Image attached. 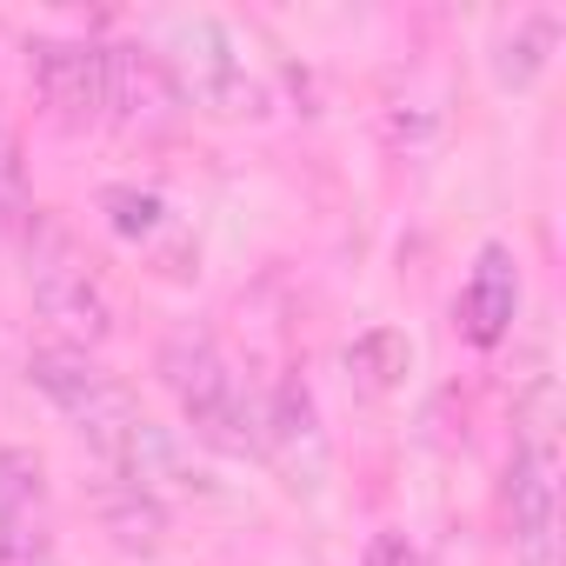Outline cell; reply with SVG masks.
Returning <instances> with one entry per match:
<instances>
[{
    "mask_svg": "<svg viewBox=\"0 0 566 566\" xmlns=\"http://www.w3.org/2000/svg\"><path fill=\"white\" fill-rule=\"evenodd\" d=\"M0 566H54L48 473L28 447H0Z\"/></svg>",
    "mask_w": 566,
    "mask_h": 566,
    "instance_id": "8992f818",
    "label": "cell"
},
{
    "mask_svg": "<svg viewBox=\"0 0 566 566\" xmlns=\"http://www.w3.org/2000/svg\"><path fill=\"white\" fill-rule=\"evenodd\" d=\"M553 48H559V14H520L506 34H500V54H493V74L506 81V87H533L539 74H546V61H553Z\"/></svg>",
    "mask_w": 566,
    "mask_h": 566,
    "instance_id": "ba28073f",
    "label": "cell"
},
{
    "mask_svg": "<svg viewBox=\"0 0 566 566\" xmlns=\"http://www.w3.org/2000/svg\"><path fill=\"white\" fill-rule=\"evenodd\" d=\"M160 67H167L174 101H193V107H207V114H260V107H266V87H260V74H253L240 34H233L227 21H213V14L174 21Z\"/></svg>",
    "mask_w": 566,
    "mask_h": 566,
    "instance_id": "3957f363",
    "label": "cell"
},
{
    "mask_svg": "<svg viewBox=\"0 0 566 566\" xmlns=\"http://www.w3.org/2000/svg\"><path fill=\"white\" fill-rule=\"evenodd\" d=\"M28 174H21V140H14V120L0 107V220H28Z\"/></svg>",
    "mask_w": 566,
    "mask_h": 566,
    "instance_id": "8fae6325",
    "label": "cell"
},
{
    "mask_svg": "<svg viewBox=\"0 0 566 566\" xmlns=\"http://www.w3.org/2000/svg\"><path fill=\"white\" fill-rule=\"evenodd\" d=\"M107 526H114L120 546L154 553V546H160V526H167L160 493H147V486H134V480H114V486H107Z\"/></svg>",
    "mask_w": 566,
    "mask_h": 566,
    "instance_id": "9c48e42d",
    "label": "cell"
},
{
    "mask_svg": "<svg viewBox=\"0 0 566 566\" xmlns=\"http://www.w3.org/2000/svg\"><path fill=\"white\" fill-rule=\"evenodd\" d=\"M506 520H513L520 566H553L559 559V453H553L546 427H533V433L513 440V460H506Z\"/></svg>",
    "mask_w": 566,
    "mask_h": 566,
    "instance_id": "5b68a950",
    "label": "cell"
},
{
    "mask_svg": "<svg viewBox=\"0 0 566 566\" xmlns=\"http://www.w3.org/2000/svg\"><path fill=\"white\" fill-rule=\"evenodd\" d=\"M520 321V253L506 240H486L460 280V301H453V327L467 347H500Z\"/></svg>",
    "mask_w": 566,
    "mask_h": 566,
    "instance_id": "52a82bcc",
    "label": "cell"
},
{
    "mask_svg": "<svg viewBox=\"0 0 566 566\" xmlns=\"http://www.w3.org/2000/svg\"><path fill=\"white\" fill-rule=\"evenodd\" d=\"M360 566H427V559H420V546H413L407 533H394V526H387V533H374V546H367V559H360Z\"/></svg>",
    "mask_w": 566,
    "mask_h": 566,
    "instance_id": "7c38bea8",
    "label": "cell"
},
{
    "mask_svg": "<svg viewBox=\"0 0 566 566\" xmlns=\"http://www.w3.org/2000/svg\"><path fill=\"white\" fill-rule=\"evenodd\" d=\"M101 207H107V220H114L120 240H147V233H160V220H167L160 193H140V187H107Z\"/></svg>",
    "mask_w": 566,
    "mask_h": 566,
    "instance_id": "30bf717a",
    "label": "cell"
},
{
    "mask_svg": "<svg viewBox=\"0 0 566 566\" xmlns=\"http://www.w3.org/2000/svg\"><path fill=\"white\" fill-rule=\"evenodd\" d=\"M160 387L174 394L187 433L227 460H253L266 447V413L253 407L247 380L233 374V360L213 347V334L200 327H174L160 340Z\"/></svg>",
    "mask_w": 566,
    "mask_h": 566,
    "instance_id": "6da1fadb",
    "label": "cell"
},
{
    "mask_svg": "<svg viewBox=\"0 0 566 566\" xmlns=\"http://www.w3.org/2000/svg\"><path fill=\"white\" fill-rule=\"evenodd\" d=\"M28 74L34 94L61 127H101L107 120V41L87 34H28Z\"/></svg>",
    "mask_w": 566,
    "mask_h": 566,
    "instance_id": "277c9868",
    "label": "cell"
},
{
    "mask_svg": "<svg viewBox=\"0 0 566 566\" xmlns=\"http://www.w3.org/2000/svg\"><path fill=\"white\" fill-rule=\"evenodd\" d=\"M28 227V294L41 307V321L67 340V347H101L114 334V294H107V280L94 273V260L81 253V240L48 220L41 207L21 220Z\"/></svg>",
    "mask_w": 566,
    "mask_h": 566,
    "instance_id": "7a4b0ae2",
    "label": "cell"
}]
</instances>
